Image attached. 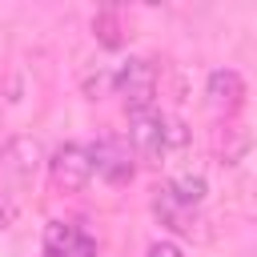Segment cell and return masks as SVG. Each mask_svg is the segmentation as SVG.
Instances as JSON below:
<instances>
[{"label": "cell", "mask_w": 257, "mask_h": 257, "mask_svg": "<svg viewBox=\"0 0 257 257\" xmlns=\"http://www.w3.org/2000/svg\"><path fill=\"white\" fill-rule=\"evenodd\" d=\"M112 88L124 96V112L153 108V96H157V64L145 60V56H133V60L120 64V72L112 76Z\"/></svg>", "instance_id": "obj_1"}, {"label": "cell", "mask_w": 257, "mask_h": 257, "mask_svg": "<svg viewBox=\"0 0 257 257\" xmlns=\"http://www.w3.org/2000/svg\"><path fill=\"white\" fill-rule=\"evenodd\" d=\"M88 161H92V173L104 177L108 185H128L137 173V153L124 137H100L88 149Z\"/></svg>", "instance_id": "obj_2"}, {"label": "cell", "mask_w": 257, "mask_h": 257, "mask_svg": "<svg viewBox=\"0 0 257 257\" xmlns=\"http://www.w3.org/2000/svg\"><path fill=\"white\" fill-rule=\"evenodd\" d=\"M124 141L133 145L137 157L161 165V157L169 153V149H165V116H161L157 108H137V112H128V137H124Z\"/></svg>", "instance_id": "obj_3"}, {"label": "cell", "mask_w": 257, "mask_h": 257, "mask_svg": "<svg viewBox=\"0 0 257 257\" xmlns=\"http://www.w3.org/2000/svg\"><path fill=\"white\" fill-rule=\"evenodd\" d=\"M48 173H52V185H56L60 193H80V189L88 185V177H92L88 149L76 145V141L60 145V149L52 153V161H48Z\"/></svg>", "instance_id": "obj_4"}, {"label": "cell", "mask_w": 257, "mask_h": 257, "mask_svg": "<svg viewBox=\"0 0 257 257\" xmlns=\"http://www.w3.org/2000/svg\"><path fill=\"white\" fill-rule=\"evenodd\" d=\"M44 257H96V237L76 221H48Z\"/></svg>", "instance_id": "obj_5"}, {"label": "cell", "mask_w": 257, "mask_h": 257, "mask_svg": "<svg viewBox=\"0 0 257 257\" xmlns=\"http://www.w3.org/2000/svg\"><path fill=\"white\" fill-rule=\"evenodd\" d=\"M205 96L217 112L233 116L241 104H245V80L233 72V68H213L209 72V84H205Z\"/></svg>", "instance_id": "obj_6"}, {"label": "cell", "mask_w": 257, "mask_h": 257, "mask_svg": "<svg viewBox=\"0 0 257 257\" xmlns=\"http://www.w3.org/2000/svg\"><path fill=\"white\" fill-rule=\"evenodd\" d=\"M44 165V149H40V141L36 137H12L8 145H4V169L12 173V177H20V181H28V177H36V169Z\"/></svg>", "instance_id": "obj_7"}, {"label": "cell", "mask_w": 257, "mask_h": 257, "mask_svg": "<svg viewBox=\"0 0 257 257\" xmlns=\"http://www.w3.org/2000/svg\"><path fill=\"white\" fill-rule=\"evenodd\" d=\"M153 213H157V221L165 225V229H173V233H193L197 229V209L193 205H181L169 189H157V197H153Z\"/></svg>", "instance_id": "obj_8"}, {"label": "cell", "mask_w": 257, "mask_h": 257, "mask_svg": "<svg viewBox=\"0 0 257 257\" xmlns=\"http://www.w3.org/2000/svg\"><path fill=\"white\" fill-rule=\"evenodd\" d=\"M92 32H96V40H100L104 48H120V40H124L120 12H116V8H100V12L92 16Z\"/></svg>", "instance_id": "obj_9"}, {"label": "cell", "mask_w": 257, "mask_h": 257, "mask_svg": "<svg viewBox=\"0 0 257 257\" xmlns=\"http://www.w3.org/2000/svg\"><path fill=\"white\" fill-rule=\"evenodd\" d=\"M165 189H169L181 205H193V209L205 201V177H189V173H185V177H173Z\"/></svg>", "instance_id": "obj_10"}, {"label": "cell", "mask_w": 257, "mask_h": 257, "mask_svg": "<svg viewBox=\"0 0 257 257\" xmlns=\"http://www.w3.org/2000/svg\"><path fill=\"white\" fill-rule=\"evenodd\" d=\"M145 257H185V253H181V245H173V241H153Z\"/></svg>", "instance_id": "obj_11"}, {"label": "cell", "mask_w": 257, "mask_h": 257, "mask_svg": "<svg viewBox=\"0 0 257 257\" xmlns=\"http://www.w3.org/2000/svg\"><path fill=\"white\" fill-rule=\"evenodd\" d=\"M12 221H16V201H12L8 193H0V229L12 225Z\"/></svg>", "instance_id": "obj_12"}]
</instances>
